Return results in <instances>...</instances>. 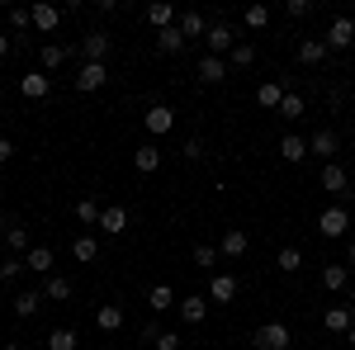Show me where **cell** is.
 <instances>
[{"mask_svg": "<svg viewBox=\"0 0 355 350\" xmlns=\"http://www.w3.org/2000/svg\"><path fill=\"white\" fill-rule=\"evenodd\" d=\"M289 326L284 322H266V326H256V336H251V346L256 350H289Z\"/></svg>", "mask_w": 355, "mask_h": 350, "instance_id": "6da1fadb", "label": "cell"}, {"mask_svg": "<svg viewBox=\"0 0 355 350\" xmlns=\"http://www.w3.org/2000/svg\"><path fill=\"white\" fill-rule=\"evenodd\" d=\"M346 227H351V213H346L341 204H331V209L318 213V232H322V237H346Z\"/></svg>", "mask_w": 355, "mask_h": 350, "instance_id": "7a4b0ae2", "label": "cell"}, {"mask_svg": "<svg viewBox=\"0 0 355 350\" xmlns=\"http://www.w3.org/2000/svg\"><path fill=\"white\" fill-rule=\"evenodd\" d=\"M105 81H110V67H105V62H85L81 71H76V90H81V95H95Z\"/></svg>", "mask_w": 355, "mask_h": 350, "instance_id": "3957f363", "label": "cell"}, {"mask_svg": "<svg viewBox=\"0 0 355 350\" xmlns=\"http://www.w3.org/2000/svg\"><path fill=\"white\" fill-rule=\"evenodd\" d=\"M142 128H147L152 137H166L171 128H175V109H171V105H152V109H147V119H142Z\"/></svg>", "mask_w": 355, "mask_h": 350, "instance_id": "277c9868", "label": "cell"}, {"mask_svg": "<svg viewBox=\"0 0 355 350\" xmlns=\"http://www.w3.org/2000/svg\"><path fill=\"white\" fill-rule=\"evenodd\" d=\"M322 38H327V48H351V43H355V19H351V15H336Z\"/></svg>", "mask_w": 355, "mask_h": 350, "instance_id": "5b68a950", "label": "cell"}, {"mask_svg": "<svg viewBox=\"0 0 355 350\" xmlns=\"http://www.w3.org/2000/svg\"><path fill=\"white\" fill-rule=\"evenodd\" d=\"M147 24L157 28V33H162V28H175L180 24V10H175L171 0H152V5H147Z\"/></svg>", "mask_w": 355, "mask_h": 350, "instance_id": "8992f818", "label": "cell"}, {"mask_svg": "<svg viewBox=\"0 0 355 350\" xmlns=\"http://www.w3.org/2000/svg\"><path fill=\"white\" fill-rule=\"evenodd\" d=\"M204 43H209V57H223V53H232V48H237V33H232L227 24H209Z\"/></svg>", "mask_w": 355, "mask_h": 350, "instance_id": "52a82bcc", "label": "cell"}, {"mask_svg": "<svg viewBox=\"0 0 355 350\" xmlns=\"http://www.w3.org/2000/svg\"><path fill=\"white\" fill-rule=\"evenodd\" d=\"M110 48H114V38L105 33V28H95V33H85V38H81L85 62H105V57H110Z\"/></svg>", "mask_w": 355, "mask_h": 350, "instance_id": "ba28073f", "label": "cell"}, {"mask_svg": "<svg viewBox=\"0 0 355 350\" xmlns=\"http://www.w3.org/2000/svg\"><path fill=\"white\" fill-rule=\"evenodd\" d=\"M48 90H53V76H48V71H24V76H19V95H24V100H43Z\"/></svg>", "mask_w": 355, "mask_h": 350, "instance_id": "9c48e42d", "label": "cell"}, {"mask_svg": "<svg viewBox=\"0 0 355 350\" xmlns=\"http://www.w3.org/2000/svg\"><path fill=\"white\" fill-rule=\"evenodd\" d=\"M38 294H43V303H67L71 298V279L67 274H43V289Z\"/></svg>", "mask_w": 355, "mask_h": 350, "instance_id": "30bf717a", "label": "cell"}, {"mask_svg": "<svg viewBox=\"0 0 355 350\" xmlns=\"http://www.w3.org/2000/svg\"><path fill=\"white\" fill-rule=\"evenodd\" d=\"M327 57H331L327 38H303V43H299V62H303V67H322Z\"/></svg>", "mask_w": 355, "mask_h": 350, "instance_id": "8fae6325", "label": "cell"}, {"mask_svg": "<svg viewBox=\"0 0 355 350\" xmlns=\"http://www.w3.org/2000/svg\"><path fill=\"white\" fill-rule=\"evenodd\" d=\"M100 232H110V237H123V232H128V209H123V204H110V209L100 213Z\"/></svg>", "mask_w": 355, "mask_h": 350, "instance_id": "7c38bea8", "label": "cell"}, {"mask_svg": "<svg viewBox=\"0 0 355 350\" xmlns=\"http://www.w3.org/2000/svg\"><path fill=\"white\" fill-rule=\"evenodd\" d=\"M246 246H251V237H246L242 227H227L218 242V256H227V261H237V256H246Z\"/></svg>", "mask_w": 355, "mask_h": 350, "instance_id": "4fadbf2b", "label": "cell"}, {"mask_svg": "<svg viewBox=\"0 0 355 350\" xmlns=\"http://www.w3.org/2000/svg\"><path fill=\"white\" fill-rule=\"evenodd\" d=\"M175 313H180V322L199 326V322H204V313H209V303H204V294H190V298L175 303Z\"/></svg>", "mask_w": 355, "mask_h": 350, "instance_id": "5bb4252c", "label": "cell"}, {"mask_svg": "<svg viewBox=\"0 0 355 350\" xmlns=\"http://www.w3.org/2000/svg\"><path fill=\"white\" fill-rule=\"evenodd\" d=\"M284 95H289V90H284V76H279V81H261V85H256V105H261V109H279Z\"/></svg>", "mask_w": 355, "mask_h": 350, "instance_id": "9a60e30c", "label": "cell"}, {"mask_svg": "<svg viewBox=\"0 0 355 350\" xmlns=\"http://www.w3.org/2000/svg\"><path fill=\"white\" fill-rule=\"evenodd\" d=\"M199 81L204 85H218V81H227V62H223V57H199Z\"/></svg>", "mask_w": 355, "mask_h": 350, "instance_id": "2e32d148", "label": "cell"}, {"mask_svg": "<svg viewBox=\"0 0 355 350\" xmlns=\"http://www.w3.org/2000/svg\"><path fill=\"white\" fill-rule=\"evenodd\" d=\"M279 161H289V166L308 161V142H303V137H294V133H284V137H279Z\"/></svg>", "mask_w": 355, "mask_h": 350, "instance_id": "e0dca14e", "label": "cell"}, {"mask_svg": "<svg viewBox=\"0 0 355 350\" xmlns=\"http://www.w3.org/2000/svg\"><path fill=\"white\" fill-rule=\"evenodd\" d=\"M28 15H33V28L38 33H57V24H62V10L57 5H33Z\"/></svg>", "mask_w": 355, "mask_h": 350, "instance_id": "ac0fdd59", "label": "cell"}, {"mask_svg": "<svg viewBox=\"0 0 355 350\" xmlns=\"http://www.w3.org/2000/svg\"><path fill=\"white\" fill-rule=\"evenodd\" d=\"M313 152H318L322 161H331V157H336V133H331V128H318V133L308 137V157H313Z\"/></svg>", "mask_w": 355, "mask_h": 350, "instance_id": "d6986e66", "label": "cell"}, {"mask_svg": "<svg viewBox=\"0 0 355 350\" xmlns=\"http://www.w3.org/2000/svg\"><path fill=\"white\" fill-rule=\"evenodd\" d=\"M133 166L142 170V175H152V170L162 166V147H157V142H142V147L133 152Z\"/></svg>", "mask_w": 355, "mask_h": 350, "instance_id": "ffe728a7", "label": "cell"}, {"mask_svg": "<svg viewBox=\"0 0 355 350\" xmlns=\"http://www.w3.org/2000/svg\"><path fill=\"white\" fill-rule=\"evenodd\" d=\"M346 185H351V175H346V166H322V189L327 194H346Z\"/></svg>", "mask_w": 355, "mask_h": 350, "instance_id": "44dd1931", "label": "cell"}, {"mask_svg": "<svg viewBox=\"0 0 355 350\" xmlns=\"http://www.w3.org/2000/svg\"><path fill=\"white\" fill-rule=\"evenodd\" d=\"M209 298H214V303H232V298H237V274H214Z\"/></svg>", "mask_w": 355, "mask_h": 350, "instance_id": "7402d4cb", "label": "cell"}, {"mask_svg": "<svg viewBox=\"0 0 355 350\" xmlns=\"http://www.w3.org/2000/svg\"><path fill=\"white\" fill-rule=\"evenodd\" d=\"M24 270H38V274H53V246H28Z\"/></svg>", "mask_w": 355, "mask_h": 350, "instance_id": "603a6c76", "label": "cell"}, {"mask_svg": "<svg viewBox=\"0 0 355 350\" xmlns=\"http://www.w3.org/2000/svg\"><path fill=\"white\" fill-rule=\"evenodd\" d=\"M175 303H180V298H175V289H171V284H157V289L147 294V308H152V313H171Z\"/></svg>", "mask_w": 355, "mask_h": 350, "instance_id": "cb8c5ba5", "label": "cell"}, {"mask_svg": "<svg viewBox=\"0 0 355 350\" xmlns=\"http://www.w3.org/2000/svg\"><path fill=\"white\" fill-rule=\"evenodd\" d=\"M38 308H43V294L38 289H19L15 294V317H33Z\"/></svg>", "mask_w": 355, "mask_h": 350, "instance_id": "d4e9b609", "label": "cell"}, {"mask_svg": "<svg viewBox=\"0 0 355 350\" xmlns=\"http://www.w3.org/2000/svg\"><path fill=\"white\" fill-rule=\"evenodd\" d=\"M180 48H185V33H180V28H162V33H157V53L162 57H175Z\"/></svg>", "mask_w": 355, "mask_h": 350, "instance_id": "484cf974", "label": "cell"}, {"mask_svg": "<svg viewBox=\"0 0 355 350\" xmlns=\"http://www.w3.org/2000/svg\"><path fill=\"white\" fill-rule=\"evenodd\" d=\"M346 284H351V270H346V265H322V289L341 294Z\"/></svg>", "mask_w": 355, "mask_h": 350, "instance_id": "4316f807", "label": "cell"}, {"mask_svg": "<svg viewBox=\"0 0 355 350\" xmlns=\"http://www.w3.org/2000/svg\"><path fill=\"white\" fill-rule=\"evenodd\" d=\"M142 336H147L157 350H180V336H175V331H162L157 322H147V331H142Z\"/></svg>", "mask_w": 355, "mask_h": 350, "instance_id": "83f0119b", "label": "cell"}, {"mask_svg": "<svg viewBox=\"0 0 355 350\" xmlns=\"http://www.w3.org/2000/svg\"><path fill=\"white\" fill-rule=\"evenodd\" d=\"M95 326H100V331H119V326H123V308H119V303H105V308L95 313Z\"/></svg>", "mask_w": 355, "mask_h": 350, "instance_id": "f1b7e54d", "label": "cell"}, {"mask_svg": "<svg viewBox=\"0 0 355 350\" xmlns=\"http://www.w3.org/2000/svg\"><path fill=\"white\" fill-rule=\"evenodd\" d=\"M180 33H185V43H190V38H199V33H209V24H204V15H199V10H185V15H180Z\"/></svg>", "mask_w": 355, "mask_h": 350, "instance_id": "f546056e", "label": "cell"}, {"mask_svg": "<svg viewBox=\"0 0 355 350\" xmlns=\"http://www.w3.org/2000/svg\"><path fill=\"white\" fill-rule=\"evenodd\" d=\"M71 256H76L81 265H90V261H100V242H95V237H76V242H71Z\"/></svg>", "mask_w": 355, "mask_h": 350, "instance_id": "4dcf8cb0", "label": "cell"}, {"mask_svg": "<svg viewBox=\"0 0 355 350\" xmlns=\"http://www.w3.org/2000/svg\"><path fill=\"white\" fill-rule=\"evenodd\" d=\"M5 246H10L15 256H19V251L28 256V227H19V222H10V227H5Z\"/></svg>", "mask_w": 355, "mask_h": 350, "instance_id": "1f68e13d", "label": "cell"}, {"mask_svg": "<svg viewBox=\"0 0 355 350\" xmlns=\"http://www.w3.org/2000/svg\"><path fill=\"white\" fill-rule=\"evenodd\" d=\"M322 326H327V331H351V308H341V303H336V308H327Z\"/></svg>", "mask_w": 355, "mask_h": 350, "instance_id": "d6a6232c", "label": "cell"}, {"mask_svg": "<svg viewBox=\"0 0 355 350\" xmlns=\"http://www.w3.org/2000/svg\"><path fill=\"white\" fill-rule=\"evenodd\" d=\"M227 67H237V71H246V67H256V48H251V43H237V48L227 53Z\"/></svg>", "mask_w": 355, "mask_h": 350, "instance_id": "836d02e7", "label": "cell"}, {"mask_svg": "<svg viewBox=\"0 0 355 350\" xmlns=\"http://www.w3.org/2000/svg\"><path fill=\"white\" fill-rule=\"evenodd\" d=\"M81 341H76V331L71 326H57L53 336H48V350H76Z\"/></svg>", "mask_w": 355, "mask_h": 350, "instance_id": "e575fe53", "label": "cell"}, {"mask_svg": "<svg viewBox=\"0 0 355 350\" xmlns=\"http://www.w3.org/2000/svg\"><path fill=\"white\" fill-rule=\"evenodd\" d=\"M303 95H294V90H289V95H284V100H279V119H289V123H294V119H303Z\"/></svg>", "mask_w": 355, "mask_h": 350, "instance_id": "d590c367", "label": "cell"}, {"mask_svg": "<svg viewBox=\"0 0 355 350\" xmlns=\"http://www.w3.org/2000/svg\"><path fill=\"white\" fill-rule=\"evenodd\" d=\"M67 57H71V48H62V43H43V67H48V71H57Z\"/></svg>", "mask_w": 355, "mask_h": 350, "instance_id": "8d00e7d4", "label": "cell"}, {"mask_svg": "<svg viewBox=\"0 0 355 350\" xmlns=\"http://www.w3.org/2000/svg\"><path fill=\"white\" fill-rule=\"evenodd\" d=\"M242 24L246 28H266V24H270V10H266V5H246V10H242Z\"/></svg>", "mask_w": 355, "mask_h": 350, "instance_id": "74e56055", "label": "cell"}, {"mask_svg": "<svg viewBox=\"0 0 355 350\" xmlns=\"http://www.w3.org/2000/svg\"><path fill=\"white\" fill-rule=\"evenodd\" d=\"M100 213H105V209H100L95 199H81V204H76V218H81L85 227H100Z\"/></svg>", "mask_w": 355, "mask_h": 350, "instance_id": "f35d334b", "label": "cell"}, {"mask_svg": "<svg viewBox=\"0 0 355 350\" xmlns=\"http://www.w3.org/2000/svg\"><path fill=\"white\" fill-rule=\"evenodd\" d=\"M279 270H284V274L303 270V251H299V246H284V251H279Z\"/></svg>", "mask_w": 355, "mask_h": 350, "instance_id": "ab89813d", "label": "cell"}, {"mask_svg": "<svg viewBox=\"0 0 355 350\" xmlns=\"http://www.w3.org/2000/svg\"><path fill=\"white\" fill-rule=\"evenodd\" d=\"M194 265H199V270H214V265H218V246H204V242H199V246H194Z\"/></svg>", "mask_w": 355, "mask_h": 350, "instance_id": "60d3db41", "label": "cell"}, {"mask_svg": "<svg viewBox=\"0 0 355 350\" xmlns=\"http://www.w3.org/2000/svg\"><path fill=\"white\" fill-rule=\"evenodd\" d=\"M10 28H15V33L33 28V15H28V10H10Z\"/></svg>", "mask_w": 355, "mask_h": 350, "instance_id": "b9f144b4", "label": "cell"}, {"mask_svg": "<svg viewBox=\"0 0 355 350\" xmlns=\"http://www.w3.org/2000/svg\"><path fill=\"white\" fill-rule=\"evenodd\" d=\"M284 15H289V19H303V15H313V0H289V5H284Z\"/></svg>", "mask_w": 355, "mask_h": 350, "instance_id": "7bdbcfd3", "label": "cell"}, {"mask_svg": "<svg viewBox=\"0 0 355 350\" xmlns=\"http://www.w3.org/2000/svg\"><path fill=\"white\" fill-rule=\"evenodd\" d=\"M19 270H24V261H19V256H10V261H5V265H0V279H15V274H19Z\"/></svg>", "mask_w": 355, "mask_h": 350, "instance_id": "ee69618b", "label": "cell"}, {"mask_svg": "<svg viewBox=\"0 0 355 350\" xmlns=\"http://www.w3.org/2000/svg\"><path fill=\"white\" fill-rule=\"evenodd\" d=\"M199 157H204V142L190 137V142H185V161H199Z\"/></svg>", "mask_w": 355, "mask_h": 350, "instance_id": "f6af8a7d", "label": "cell"}, {"mask_svg": "<svg viewBox=\"0 0 355 350\" xmlns=\"http://www.w3.org/2000/svg\"><path fill=\"white\" fill-rule=\"evenodd\" d=\"M10 157H15V142H10V137H0V166L10 161Z\"/></svg>", "mask_w": 355, "mask_h": 350, "instance_id": "bcb514c9", "label": "cell"}, {"mask_svg": "<svg viewBox=\"0 0 355 350\" xmlns=\"http://www.w3.org/2000/svg\"><path fill=\"white\" fill-rule=\"evenodd\" d=\"M10 53V33H0V57Z\"/></svg>", "mask_w": 355, "mask_h": 350, "instance_id": "7dc6e473", "label": "cell"}, {"mask_svg": "<svg viewBox=\"0 0 355 350\" xmlns=\"http://www.w3.org/2000/svg\"><path fill=\"white\" fill-rule=\"evenodd\" d=\"M346 256H351V265H355V237H351V246H346Z\"/></svg>", "mask_w": 355, "mask_h": 350, "instance_id": "c3c4849f", "label": "cell"}, {"mask_svg": "<svg viewBox=\"0 0 355 350\" xmlns=\"http://www.w3.org/2000/svg\"><path fill=\"white\" fill-rule=\"evenodd\" d=\"M346 341H351V350H355V322H351V331H346Z\"/></svg>", "mask_w": 355, "mask_h": 350, "instance_id": "681fc988", "label": "cell"}, {"mask_svg": "<svg viewBox=\"0 0 355 350\" xmlns=\"http://www.w3.org/2000/svg\"><path fill=\"white\" fill-rule=\"evenodd\" d=\"M5 227H10V222H5V218H0V237H5Z\"/></svg>", "mask_w": 355, "mask_h": 350, "instance_id": "f907efd6", "label": "cell"}, {"mask_svg": "<svg viewBox=\"0 0 355 350\" xmlns=\"http://www.w3.org/2000/svg\"><path fill=\"white\" fill-rule=\"evenodd\" d=\"M0 350H24V346H0Z\"/></svg>", "mask_w": 355, "mask_h": 350, "instance_id": "816d5d0a", "label": "cell"}]
</instances>
